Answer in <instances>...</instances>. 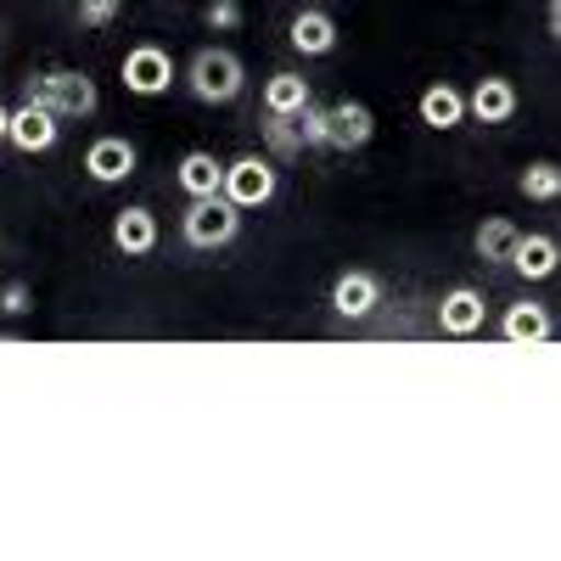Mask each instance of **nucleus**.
<instances>
[{"mask_svg":"<svg viewBox=\"0 0 561 561\" xmlns=\"http://www.w3.org/2000/svg\"><path fill=\"white\" fill-rule=\"evenodd\" d=\"M185 90H192L203 107H225L248 90V68H242L237 51H225V45H203V51L185 62Z\"/></svg>","mask_w":561,"mask_h":561,"instance_id":"f257e3e1","label":"nucleus"},{"mask_svg":"<svg viewBox=\"0 0 561 561\" xmlns=\"http://www.w3.org/2000/svg\"><path fill=\"white\" fill-rule=\"evenodd\" d=\"M23 96H28V102H45L62 124H68V118H90V113L102 107V90H96V79H90L84 68H51V73H34Z\"/></svg>","mask_w":561,"mask_h":561,"instance_id":"f03ea898","label":"nucleus"},{"mask_svg":"<svg viewBox=\"0 0 561 561\" xmlns=\"http://www.w3.org/2000/svg\"><path fill=\"white\" fill-rule=\"evenodd\" d=\"M180 237H185V248H197V253L230 248L242 237V208L225 203L219 192L214 197H192V208L180 214Z\"/></svg>","mask_w":561,"mask_h":561,"instance_id":"7ed1b4c3","label":"nucleus"},{"mask_svg":"<svg viewBox=\"0 0 561 561\" xmlns=\"http://www.w3.org/2000/svg\"><path fill=\"white\" fill-rule=\"evenodd\" d=\"M275 192H280V169H275L270 158L248 152V158H237V163H225L219 197H225V203H237L242 214H253V208L275 203Z\"/></svg>","mask_w":561,"mask_h":561,"instance_id":"20e7f679","label":"nucleus"},{"mask_svg":"<svg viewBox=\"0 0 561 561\" xmlns=\"http://www.w3.org/2000/svg\"><path fill=\"white\" fill-rule=\"evenodd\" d=\"M118 79H124L129 96L152 102V96H169V84L180 79V68H174V57L163 51V45H152V39H147V45H129V51H124Z\"/></svg>","mask_w":561,"mask_h":561,"instance_id":"39448f33","label":"nucleus"},{"mask_svg":"<svg viewBox=\"0 0 561 561\" xmlns=\"http://www.w3.org/2000/svg\"><path fill=\"white\" fill-rule=\"evenodd\" d=\"M7 140H12L18 152L39 158V152H51L57 140H62V118L45 107V102H28V96H23V107H18L12 124H7Z\"/></svg>","mask_w":561,"mask_h":561,"instance_id":"423d86ee","label":"nucleus"},{"mask_svg":"<svg viewBox=\"0 0 561 561\" xmlns=\"http://www.w3.org/2000/svg\"><path fill=\"white\" fill-rule=\"evenodd\" d=\"M377 135V118H370L365 102H337L325 107V152H359Z\"/></svg>","mask_w":561,"mask_h":561,"instance_id":"0eeeda50","label":"nucleus"},{"mask_svg":"<svg viewBox=\"0 0 561 561\" xmlns=\"http://www.w3.org/2000/svg\"><path fill=\"white\" fill-rule=\"evenodd\" d=\"M483 325H489V304L478 287H449L438 298V332L444 337H478Z\"/></svg>","mask_w":561,"mask_h":561,"instance_id":"6e6552de","label":"nucleus"},{"mask_svg":"<svg viewBox=\"0 0 561 561\" xmlns=\"http://www.w3.org/2000/svg\"><path fill=\"white\" fill-rule=\"evenodd\" d=\"M135 147L124 135H96L90 140V152H84V174L96 180V185H124L129 174H135Z\"/></svg>","mask_w":561,"mask_h":561,"instance_id":"1a4fd4ad","label":"nucleus"},{"mask_svg":"<svg viewBox=\"0 0 561 561\" xmlns=\"http://www.w3.org/2000/svg\"><path fill=\"white\" fill-rule=\"evenodd\" d=\"M466 118H478V124H511V118H517V84H511L505 73H483L472 84V96H466Z\"/></svg>","mask_w":561,"mask_h":561,"instance_id":"9d476101","label":"nucleus"},{"mask_svg":"<svg viewBox=\"0 0 561 561\" xmlns=\"http://www.w3.org/2000/svg\"><path fill=\"white\" fill-rule=\"evenodd\" d=\"M158 242H163V230H158V214L152 208L129 203L124 214H113V248L124 259H147V253H158Z\"/></svg>","mask_w":561,"mask_h":561,"instance_id":"9b49d317","label":"nucleus"},{"mask_svg":"<svg viewBox=\"0 0 561 561\" xmlns=\"http://www.w3.org/2000/svg\"><path fill=\"white\" fill-rule=\"evenodd\" d=\"M382 304V275H370V270H343L332 280V309L343 320H365V314H377Z\"/></svg>","mask_w":561,"mask_h":561,"instance_id":"f8f14e48","label":"nucleus"},{"mask_svg":"<svg viewBox=\"0 0 561 561\" xmlns=\"http://www.w3.org/2000/svg\"><path fill=\"white\" fill-rule=\"evenodd\" d=\"M287 45H293L298 57H332L337 51V18L320 12V7H304L287 23Z\"/></svg>","mask_w":561,"mask_h":561,"instance_id":"ddd939ff","label":"nucleus"},{"mask_svg":"<svg viewBox=\"0 0 561 561\" xmlns=\"http://www.w3.org/2000/svg\"><path fill=\"white\" fill-rule=\"evenodd\" d=\"M500 337H505V343H517V348H534V343H550V337H556V320H550L545 304L523 298V304H511V309H505Z\"/></svg>","mask_w":561,"mask_h":561,"instance_id":"4468645a","label":"nucleus"},{"mask_svg":"<svg viewBox=\"0 0 561 561\" xmlns=\"http://www.w3.org/2000/svg\"><path fill=\"white\" fill-rule=\"evenodd\" d=\"M415 113H421V124H427V129H460L466 124V90H455V84L438 79V84L421 90Z\"/></svg>","mask_w":561,"mask_h":561,"instance_id":"2eb2a0df","label":"nucleus"},{"mask_svg":"<svg viewBox=\"0 0 561 561\" xmlns=\"http://www.w3.org/2000/svg\"><path fill=\"white\" fill-rule=\"evenodd\" d=\"M314 102V90H309V79L304 73H270L264 79V113H275V118H298L304 107Z\"/></svg>","mask_w":561,"mask_h":561,"instance_id":"dca6fc26","label":"nucleus"},{"mask_svg":"<svg viewBox=\"0 0 561 561\" xmlns=\"http://www.w3.org/2000/svg\"><path fill=\"white\" fill-rule=\"evenodd\" d=\"M505 264L517 270L523 280H550L556 264H561V248H556V237H517V248H511Z\"/></svg>","mask_w":561,"mask_h":561,"instance_id":"f3484780","label":"nucleus"},{"mask_svg":"<svg viewBox=\"0 0 561 561\" xmlns=\"http://www.w3.org/2000/svg\"><path fill=\"white\" fill-rule=\"evenodd\" d=\"M174 180H180V192L185 197H214L219 192V180H225V163L214 158V152H185L180 158V169H174Z\"/></svg>","mask_w":561,"mask_h":561,"instance_id":"a211bd4d","label":"nucleus"},{"mask_svg":"<svg viewBox=\"0 0 561 561\" xmlns=\"http://www.w3.org/2000/svg\"><path fill=\"white\" fill-rule=\"evenodd\" d=\"M517 237H523V230L511 225V219H500V214H494V219H483V225H478L472 248H478V259H483V264H505V259H511V248H517Z\"/></svg>","mask_w":561,"mask_h":561,"instance_id":"6ab92c4d","label":"nucleus"},{"mask_svg":"<svg viewBox=\"0 0 561 561\" xmlns=\"http://www.w3.org/2000/svg\"><path fill=\"white\" fill-rule=\"evenodd\" d=\"M517 192H523L528 203H556V197H561V169H556L550 158L528 163V169L517 174Z\"/></svg>","mask_w":561,"mask_h":561,"instance_id":"aec40b11","label":"nucleus"},{"mask_svg":"<svg viewBox=\"0 0 561 561\" xmlns=\"http://www.w3.org/2000/svg\"><path fill=\"white\" fill-rule=\"evenodd\" d=\"M203 23H208L214 34H230V28L242 23V0H208V7H203Z\"/></svg>","mask_w":561,"mask_h":561,"instance_id":"412c9836","label":"nucleus"},{"mask_svg":"<svg viewBox=\"0 0 561 561\" xmlns=\"http://www.w3.org/2000/svg\"><path fill=\"white\" fill-rule=\"evenodd\" d=\"M118 12H124V0H79L84 28H107V23H118Z\"/></svg>","mask_w":561,"mask_h":561,"instance_id":"4be33fe9","label":"nucleus"},{"mask_svg":"<svg viewBox=\"0 0 561 561\" xmlns=\"http://www.w3.org/2000/svg\"><path fill=\"white\" fill-rule=\"evenodd\" d=\"M34 309V287H28V280H7V287H0V314H28Z\"/></svg>","mask_w":561,"mask_h":561,"instance_id":"5701e85b","label":"nucleus"},{"mask_svg":"<svg viewBox=\"0 0 561 561\" xmlns=\"http://www.w3.org/2000/svg\"><path fill=\"white\" fill-rule=\"evenodd\" d=\"M264 135H270V147H275V152H304V135L293 129V118H275V113H270Z\"/></svg>","mask_w":561,"mask_h":561,"instance_id":"b1692460","label":"nucleus"},{"mask_svg":"<svg viewBox=\"0 0 561 561\" xmlns=\"http://www.w3.org/2000/svg\"><path fill=\"white\" fill-rule=\"evenodd\" d=\"M545 23H550V34H561V0H550V7H545Z\"/></svg>","mask_w":561,"mask_h":561,"instance_id":"393cba45","label":"nucleus"},{"mask_svg":"<svg viewBox=\"0 0 561 561\" xmlns=\"http://www.w3.org/2000/svg\"><path fill=\"white\" fill-rule=\"evenodd\" d=\"M7 124H12V107H7V102H0V140H7Z\"/></svg>","mask_w":561,"mask_h":561,"instance_id":"a878e982","label":"nucleus"},{"mask_svg":"<svg viewBox=\"0 0 561 561\" xmlns=\"http://www.w3.org/2000/svg\"><path fill=\"white\" fill-rule=\"evenodd\" d=\"M304 7H320V0H304Z\"/></svg>","mask_w":561,"mask_h":561,"instance_id":"bb28decb","label":"nucleus"},{"mask_svg":"<svg viewBox=\"0 0 561 561\" xmlns=\"http://www.w3.org/2000/svg\"><path fill=\"white\" fill-rule=\"evenodd\" d=\"M0 248H7V237H0Z\"/></svg>","mask_w":561,"mask_h":561,"instance_id":"cd10ccee","label":"nucleus"}]
</instances>
